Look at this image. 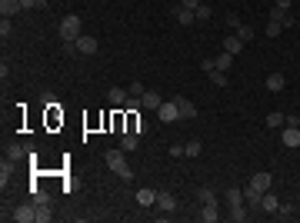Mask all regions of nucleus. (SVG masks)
Instances as JSON below:
<instances>
[{
	"label": "nucleus",
	"mask_w": 300,
	"mask_h": 223,
	"mask_svg": "<svg viewBox=\"0 0 300 223\" xmlns=\"http://www.w3.org/2000/svg\"><path fill=\"white\" fill-rule=\"evenodd\" d=\"M103 160H107V167H110L120 180H133V167L127 163V153H123V150H107Z\"/></svg>",
	"instance_id": "1"
},
{
	"label": "nucleus",
	"mask_w": 300,
	"mask_h": 223,
	"mask_svg": "<svg viewBox=\"0 0 300 223\" xmlns=\"http://www.w3.org/2000/svg\"><path fill=\"white\" fill-rule=\"evenodd\" d=\"M80 34H84V23H80V17H77V13H67L64 20H60V40H64V44H74Z\"/></svg>",
	"instance_id": "2"
},
{
	"label": "nucleus",
	"mask_w": 300,
	"mask_h": 223,
	"mask_svg": "<svg viewBox=\"0 0 300 223\" xmlns=\"http://www.w3.org/2000/svg\"><path fill=\"white\" fill-rule=\"evenodd\" d=\"M74 50L84 57H94L97 54V37H90V34H80L77 40H74Z\"/></svg>",
	"instance_id": "3"
},
{
	"label": "nucleus",
	"mask_w": 300,
	"mask_h": 223,
	"mask_svg": "<svg viewBox=\"0 0 300 223\" xmlns=\"http://www.w3.org/2000/svg\"><path fill=\"white\" fill-rule=\"evenodd\" d=\"M37 210H40L37 203H23V207H17V210L10 213V217L17 223H33V220H37Z\"/></svg>",
	"instance_id": "4"
},
{
	"label": "nucleus",
	"mask_w": 300,
	"mask_h": 223,
	"mask_svg": "<svg viewBox=\"0 0 300 223\" xmlns=\"http://www.w3.org/2000/svg\"><path fill=\"white\" fill-rule=\"evenodd\" d=\"M157 117H160L164 123H174V120H180V110H177V103H174V100L160 103V107H157Z\"/></svg>",
	"instance_id": "5"
},
{
	"label": "nucleus",
	"mask_w": 300,
	"mask_h": 223,
	"mask_svg": "<svg viewBox=\"0 0 300 223\" xmlns=\"http://www.w3.org/2000/svg\"><path fill=\"white\" fill-rule=\"evenodd\" d=\"M270 20L280 23V27H294V13H290L287 7H277V3H274V7H270Z\"/></svg>",
	"instance_id": "6"
},
{
	"label": "nucleus",
	"mask_w": 300,
	"mask_h": 223,
	"mask_svg": "<svg viewBox=\"0 0 300 223\" xmlns=\"http://www.w3.org/2000/svg\"><path fill=\"white\" fill-rule=\"evenodd\" d=\"M174 103H177V110H180V120H194V117H197V107H194L187 97H174Z\"/></svg>",
	"instance_id": "7"
},
{
	"label": "nucleus",
	"mask_w": 300,
	"mask_h": 223,
	"mask_svg": "<svg viewBox=\"0 0 300 223\" xmlns=\"http://www.w3.org/2000/svg\"><path fill=\"white\" fill-rule=\"evenodd\" d=\"M250 187H257L260 193H267V190L274 187V177H270L267 170H260V173H254V177H250Z\"/></svg>",
	"instance_id": "8"
},
{
	"label": "nucleus",
	"mask_w": 300,
	"mask_h": 223,
	"mask_svg": "<svg viewBox=\"0 0 300 223\" xmlns=\"http://www.w3.org/2000/svg\"><path fill=\"white\" fill-rule=\"evenodd\" d=\"M157 207H160L164 213H174V210H177V197H174V193H167V190H160V193H157Z\"/></svg>",
	"instance_id": "9"
},
{
	"label": "nucleus",
	"mask_w": 300,
	"mask_h": 223,
	"mask_svg": "<svg viewBox=\"0 0 300 223\" xmlns=\"http://www.w3.org/2000/svg\"><path fill=\"white\" fill-rule=\"evenodd\" d=\"M280 140H284V147H300V127H284L280 130Z\"/></svg>",
	"instance_id": "10"
},
{
	"label": "nucleus",
	"mask_w": 300,
	"mask_h": 223,
	"mask_svg": "<svg viewBox=\"0 0 300 223\" xmlns=\"http://www.w3.org/2000/svg\"><path fill=\"white\" fill-rule=\"evenodd\" d=\"M137 144H140V134H133V130H123V137H120V150H123V153L137 150Z\"/></svg>",
	"instance_id": "11"
},
{
	"label": "nucleus",
	"mask_w": 300,
	"mask_h": 223,
	"mask_svg": "<svg viewBox=\"0 0 300 223\" xmlns=\"http://www.w3.org/2000/svg\"><path fill=\"white\" fill-rule=\"evenodd\" d=\"M174 17H177V23H180V27H190V23L197 20V13H194V10H187V7H180V3L174 7Z\"/></svg>",
	"instance_id": "12"
},
{
	"label": "nucleus",
	"mask_w": 300,
	"mask_h": 223,
	"mask_svg": "<svg viewBox=\"0 0 300 223\" xmlns=\"http://www.w3.org/2000/svg\"><path fill=\"white\" fill-rule=\"evenodd\" d=\"M200 220H203V223H217V220H220V207H217V203H203Z\"/></svg>",
	"instance_id": "13"
},
{
	"label": "nucleus",
	"mask_w": 300,
	"mask_h": 223,
	"mask_svg": "<svg viewBox=\"0 0 300 223\" xmlns=\"http://www.w3.org/2000/svg\"><path fill=\"white\" fill-rule=\"evenodd\" d=\"M137 203H140V207H154V203H157V190L140 187V190H137Z\"/></svg>",
	"instance_id": "14"
},
{
	"label": "nucleus",
	"mask_w": 300,
	"mask_h": 223,
	"mask_svg": "<svg viewBox=\"0 0 300 223\" xmlns=\"http://www.w3.org/2000/svg\"><path fill=\"white\" fill-rule=\"evenodd\" d=\"M260 197H264V193H260L257 187H250V183L244 187V200H247V207H250V210H257V207H260Z\"/></svg>",
	"instance_id": "15"
},
{
	"label": "nucleus",
	"mask_w": 300,
	"mask_h": 223,
	"mask_svg": "<svg viewBox=\"0 0 300 223\" xmlns=\"http://www.w3.org/2000/svg\"><path fill=\"white\" fill-rule=\"evenodd\" d=\"M127 97H130V93H127L123 87H110V90H107V100H110L113 107H123V103H127Z\"/></svg>",
	"instance_id": "16"
},
{
	"label": "nucleus",
	"mask_w": 300,
	"mask_h": 223,
	"mask_svg": "<svg viewBox=\"0 0 300 223\" xmlns=\"http://www.w3.org/2000/svg\"><path fill=\"white\" fill-rule=\"evenodd\" d=\"M244 40H240V37H237V34H230V37H227V40H223V50H227V54H233V57H237V54H240V50H244Z\"/></svg>",
	"instance_id": "17"
},
{
	"label": "nucleus",
	"mask_w": 300,
	"mask_h": 223,
	"mask_svg": "<svg viewBox=\"0 0 300 223\" xmlns=\"http://www.w3.org/2000/svg\"><path fill=\"white\" fill-rule=\"evenodd\" d=\"M284 83H287V80H284V74H270V77L264 80V87L270 90V93H280V90H284Z\"/></svg>",
	"instance_id": "18"
},
{
	"label": "nucleus",
	"mask_w": 300,
	"mask_h": 223,
	"mask_svg": "<svg viewBox=\"0 0 300 223\" xmlns=\"http://www.w3.org/2000/svg\"><path fill=\"white\" fill-rule=\"evenodd\" d=\"M20 10H23L20 0H0V13L3 17H13V13H20Z\"/></svg>",
	"instance_id": "19"
},
{
	"label": "nucleus",
	"mask_w": 300,
	"mask_h": 223,
	"mask_svg": "<svg viewBox=\"0 0 300 223\" xmlns=\"http://www.w3.org/2000/svg\"><path fill=\"white\" fill-rule=\"evenodd\" d=\"M267 127H270V130H284V127H287V113L274 110L270 117H267Z\"/></svg>",
	"instance_id": "20"
},
{
	"label": "nucleus",
	"mask_w": 300,
	"mask_h": 223,
	"mask_svg": "<svg viewBox=\"0 0 300 223\" xmlns=\"http://www.w3.org/2000/svg\"><path fill=\"white\" fill-rule=\"evenodd\" d=\"M277 207H280V200L274 197V193H270V190H267L264 197H260V210H267V213H277Z\"/></svg>",
	"instance_id": "21"
},
{
	"label": "nucleus",
	"mask_w": 300,
	"mask_h": 223,
	"mask_svg": "<svg viewBox=\"0 0 300 223\" xmlns=\"http://www.w3.org/2000/svg\"><path fill=\"white\" fill-rule=\"evenodd\" d=\"M140 103H144L147 110H157V107H160L164 100H160V93H157V90H147L144 97H140Z\"/></svg>",
	"instance_id": "22"
},
{
	"label": "nucleus",
	"mask_w": 300,
	"mask_h": 223,
	"mask_svg": "<svg viewBox=\"0 0 300 223\" xmlns=\"http://www.w3.org/2000/svg\"><path fill=\"white\" fill-rule=\"evenodd\" d=\"M213 64H217V70H223V74H227V70L233 67V54H227V50H223V54L213 57Z\"/></svg>",
	"instance_id": "23"
},
{
	"label": "nucleus",
	"mask_w": 300,
	"mask_h": 223,
	"mask_svg": "<svg viewBox=\"0 0 300 223\" xmlns=\"http://www.w3.org/2000/svg\"><path fill=\"white\" fill-rule=\"evenodd\" d=\"M223 197H227V203H230V207H237V203H244V187H230Z\"/></svg>",
	"instance_id": "24"
},
{
	"label": "nucleus",
	"mask_w": 300,
	"mask_h": 223,
	"mask_svg": "<svg viewBox=\"0 0 300 223\" xmlns=\"http://www.w3.org/2000/svg\"><path fill=\"white\" fill-rule=\"evenodd\" d=\"M247 210H250V207H244V203H237V207H230V220H233V223H244L247 217H250Z\"/></svg>",
	"instance_id": "25"
},
{
	"label": "nucleus",
	"mask_w": 300,
	"mask_h": 223,
	"mask_svg": "<svg viewBox=\"0 0 300 223\" xmlns=\"http://www.w3.org/2000/svg\"><path fill=\"white\" fill-rule=\"evenodd\" d=\"M233 34L240 37V40H244V44H250V40H254V27H250V23H240V27H237V30H233Z\"/></svg>",
	"instance_id": "26"
},
{
	"label": "nucleus",
	"mask_w": 300,
	"mask_h": 223,
	"mask_svg": "<svg viewBox=\"0 0 300 223\" xmlns=\"http://www.w3.org/2000/svg\"><path fill=\"white\" fill-rule=\"evenodd\" d=\"M207 77H210V83H213V87H227V83H230V80H227V74H223V70H210V74H207Z\"/></svg>",
	"instance_id": "27"
},
{
	"label": "nucleus",
	"mask_w": 300,
	"mask_h": 223,
	"mask_svg": "<svg viewBox=\"0 0 300 223\" xmlns=\"http://www.w3.org/2000/svg\"><path fill=\"white\" fill-rule=\"evenodd\" d=\"M197 197H200V203H217V193H213L210 187H200V190H197Z\"/></svg>",
	"instance_id": "28"
},
{
	"label": "nucleus",
	"mask_w": 300,
	"mask_h": 223,
	"mask_svg": "<svg viewBox=\"0 0 300 223\" xmlns=\"http://www.w3.org/2000/svg\"><path fill=\"white\" fill-rule=\"evenodd\" d=\"M23 153H33V150H30V147H10V150H7V156H10V163H13V160H20Z\"/></svg>",
	"instance_id": "29"
},
{
	"label": "nucleus",
	"mask_w": 300,
	"mask_h": 223,
	"mask_svg": "<svg viewBox=\"0 0 300 223\" xmlns=\"http://www.w3.org/2000/svg\"><path fill=\"white\" fill-rule=\"evenodd\" d=\"M200 150H203V147H200V140H190V144L184 147V153H187L190 160H194V156H200Z\"/></svg>",
	"instance_id": "30"
},
{
	"label": "nucleus",
	"mask_w": 300,
	"mask_h": 223,
	"mask_svg": "<svg viewBox=\"0 0 300 223\" xmlns=\"http://www.w3.org/2000/svg\"><path fill=\"white\" fill-rule=\"evenodd\" d=\"M194 13H197V20H210V7H207V3H200V7H197V10H194Z\"/></svg>",
	"instance_id": "31"
},
{
	"label": "nucleus",
	"mask_w": 300,
	"mask_h": 223,
	"mask_svg": "<svg viewBox=\"0 0 300 223\" xmlns=\"http://www.w3.org/2000/svg\"><path fill=\"white\" fill-rule=\"evenodd\" d=\"M123 107H127L130 113H137L140 107H144V103H140V97H127V103H123Z\"/></svg>",
	"instance_id": "32"
},
{
	"label": "nucleus",
	"mask_w": 300,
	"mask_h": 223,
	"mask_svg": "<svg viewBox=\"0 0 300 223\" xmlns=\"http://www.w3.org/2000/svg\"><path fill=\"white\" fill-rule=\"evenodd\" d=\"M10 17H3V20H0V37H3V40H7V37H10Z\"/></svg>",
	"instance_id": "33"
},
{
	"label": "nucleus",
	"mask_w": 300,
	"mask_h": 223,
	"mask_svg": "<svg viewBox=\"0 0 300 223\" xmlns=\"http://www.w3.org/2000/svg\"><path fill=\"white\" fill-rule=\"evenodd\" d=\"M264 30H267V37H280V30H284V27H280V23H274V20H270V23H267V27H264Z\"/></svg>",
	"instance_id": "34"
},
{
	"label": "nucleus",
	"mask_w": 300,
	"mask_h": 223,
	"mask_svg": "<svg viewBox=\"0 0 300 223\" xmlns=\"http://www.w3.org/2000/svg\"><path fill=\"white\" fill-rule=\"evenodd\" d=\"M127 93H130V97H144L147 90L140 87V80H137V83H130V87H127Z\"/></svg>",
	"instance_id": "35"
},
{
	"label": "nucleus",
	"mask_w": 300,
	"mask_h": 223,
	"mask_svg": "<svg viewBox=\"0 0 300 223\" xmlns=\"http://www.w3.org/2000/svg\"><path fill=\"white\" fill-rule=\"evenodd\" d=\"M20 3H23V10H30V7L40 10V7H47V0H20Z\"/></svg>",
	"instance_id": "36"
},
{
	"label": "nucleus",
	"mask_w": 300,
	"mask_h": 223,
	"mask_svg": "<svg viewBox=\"0 0 300 223\" xmlns=\"http://www.w3.org/2000/svg\"><path fill=\"white\" fill-rule=\"evenodd\" d=\"M227 27H233V30H237V27H240V17H237V13H227Z\"/></svg>",
	"instance_id": "37"
},
{
	"label": "nucleus",
	"mask_w": 300,
	"mask_h": 223,
	"mask_svg": "<svg viewBox=\"0 0 300 223\" xmlns=\"http://www.w3.org/2000/svg\"><path fill=\"white\" fill-rule=\"evenodd\" d=\"M200 67H203V74H210V70H217V64H213V57H207V60H203Z\"/></svg>",
	"instance_id": "38"
},
{
	"label": "nucleus",
	"mask_w": 300,
	"mask_h": 223,
	"mask_svg": "<svg viewBox=\"0 0 300 223\" xmlns=\"http://www.w3.org/2000/svg\"><path fill=\"white\" fill-rule=\"evenodd\" d=\"M180 7H187V10H197L200 0H180Z\"/></svg>",
	"instance_id": "39"
},
{
	"label": "nucleus",
	"mask_w": 300,
	"mask_h": 223,
	"mask_svg": "<svg viewBox=\"0 0 300 223\" xmlns=\"http://www.w3.org/2000/svg\"><path fill=\"white\" fill-rule=\"evenodd\" d=\"M274 3H277V7H287V10H290V3H294V0H274Z\"/></svg>",
	"instance_id": "40"
}]
</instances>
